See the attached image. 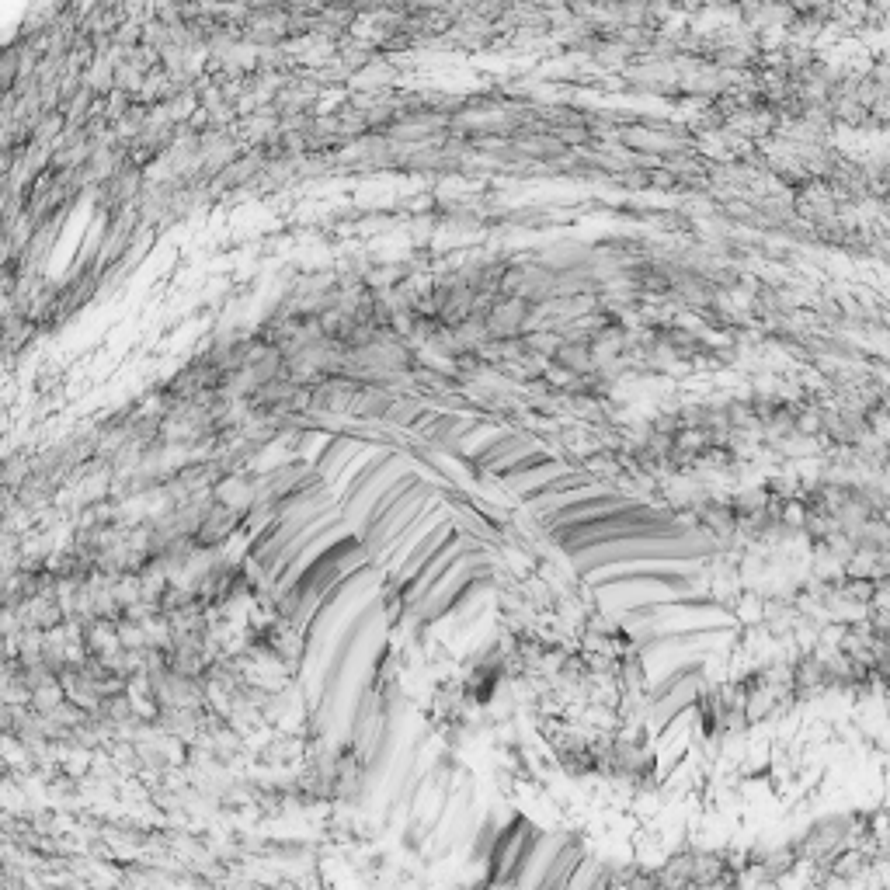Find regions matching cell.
I'll use <instances>...</instances> for the list:
<instances>
[{"instance_id": "6", "label": "cell", "mask_w": 890, "mask_h": 890, "mask_svg": "<svg viewBox=\"0 0 890 890\" xmlns=\"http://www.w3.org/2000/svg\"><path fill=\"white\" fill-rule=\"evenodd\" d=\"M557 473H564L557 463H553L550 456H543V452H529V459H519V463L508 466L505 473V484L512 487V491L519 494H532L536 487H543L546 480H553Z\"/></svg>"}, {"instance_id": "5", "label": "cell", "mask_w": 890, "mask_h": 890, "mask_svg": "<svg viewBox=\"0 0 890 890\" xmlns=\"http://www.w3.org/2000/svg\"><path fill=\"white\" fill-rule=\"evenodd\" d=\"M536 842H539V831L532 828L525 817H519L512 828L501 831L491 856V884H522Z\"/></svg>"}, {"instance_id": "8", "label": "cell", "mask_w": 890, "mask_h": 890, "mask_svg": "<svg viewBox=\"0 0 890 890\" xmlns=\"http://www.w3.org/2000/svg\"><path fill=\"white\" fill-rule=\"evenodd\" d=\"M525 452H532V445H525V439H515V435H505V439H494L491 445L477 452V463L484 470H501V466L519 463Z\"/></svg>"}, {"instance_id": "7", "label": "cell", "mask_w": 890, "mask_h": 890, "mask_svg": "<svg viewBox=\"0 0 890 890\" xmlns=\"http://www.w3.org/2000/svg\"><path fill=\"white\" fill-rule=\"evenodd\" d=\"M366 452V442H355V439H334L324 445V452L317 456V473L327 480V484H338L341 473H348V466Z\"/></svg>"}, {"instance_id": "1", "label": "cell", "mask_w": 890, "mask_h": 890, "mask_svg": "<svg viewBox=\"0 0 890 890\" xmlns=\"http://www.w3.org/2000/svg\"><path fill=\"white\" fill-rule=\"evenodd\" d=\"M706 553V543L692 532L671 525H651L616 536L609 543H595L585 550H574V564L581 571H598V567H619V564H658V560H692Z\"/></svg>"}, {"instance_id": "2", "label": "cell", "mask_w": 890, "mask_h": 890, "mask_svg": "<svg viewBox=\"0 0 890 890\" xmlns=\"http://www.w3.org/2000/svg\"><path fill=\"white\" fill-rule=\"evenodd\" d=\"M366 557H369V550H366V543H362L359 532H348V536H341L338 543L320 550L286 588V605H289V612H293L296 623L306 626V619H310L313 609L324 602V595L331 592L348 571L366 564Z\"/></svg>"}, {"instance_id": "3", "label": "cell", "mask_w": 890, "mask_h": 890, "mask_svg": "<svg viewBox=\"0 0 890 890\" xmlns=\"http://www.w3.org/2000/svg\"><path fill=\"white\" fill-rule=\"evenodd\" d=\"M435 501V487L425 477H418L414 470H407L383 498L372 505V512L362 522L359 536L369 550V560L383 557V550L407 529L428 505Z\"/></svg>"}, {"instance_id": "4", "label": "cell", "mask_w": 890, "mask_h": 890, "mask_svg": "<svg viewBox=\"0 0 890 890\" xmlns=\"http://www.w3.org/2000/svg\"><path fill=\"white\" fill-rule=\"evenodd\" d=\"M407 470H411V466H407V459L400 456V452H376V456H369V463H362V470L352 473L345 494H341L338 501L341 519L359 532L366 515L372 512V505H376Z\"/></svg>"}]
</instances>
